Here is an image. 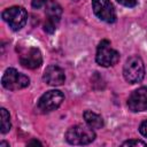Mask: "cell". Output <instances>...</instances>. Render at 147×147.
<instances>
[{
	"label": "cell",
	"mask_w": 147,
	"mask_h": 147,
	"mask_svg": "<svg viewBox=\"0 0 147 147\" xmlns=\"http://www.w3.org/2000/svg\"><path fill=\"white\" fill-rule=\"evenodd\" d=\"M0 111H1V129H0V131L2 134H5L10 130V126H11L10 116H9V113L7 111L6 108H1Z\"/></svg>",
	"instance_id": "4fadbf2b"
},
{
	"label": "cell",
	"mask_w": 147,
	"mask_h": 147,
	"mask_svg": "<svg viewBox=\"0 0 147 147\" xmlns=\"http://www.w3.org/2000/svg\"><path fill=\"white\" fill-rule=\"evenodd\" d=\"M44 80L52 86H59L62 85L65 80V75L62 68H60L56 64H51L46 68L44 72Z\"/></svg>",
	"instance_id": "8fae6325"
},
{
	"label": "cell",
	"mask_w": 147,
	"mask_h": 147,
	"mask_svg": "<svg viewBox=\"0 0 147 147\" xmlns=\"http://www.w3.org/2000/svg\"><path fill=\"white\" fill-rule=\"evenodd\" d=\"M2 18L8 23L11 30L18 31L25 25L28 21V13L21 6H13L2 11Z\"/></svg>",
	"instance_id": "5b68a950"
},
{
	"label": "cell",
	"mask_w": 147,
	"mask_h": 147,
	"mask_svg": "<svg viewBox=\"0 0 147 147\" xmlns=\"http://www.w3.org/2000/svg\"><path fill=\"white\" fill-rule=\"evenodd\" d=\"M95 61L101 67H110L116 64L119 61V53L114 49L109 42V40H101L98 48H96V55Z\"/></svg>",
	"instance_id": "3957f363"
},
{
	"label": "cell",
	"mask_w": 147,
	"mask_h": 147,
	"mask_svg": "<svg viewBox=\"0 0 147 147\" xmlns=\"http://www.w3.org/2000/svg\"><path fill=\"white\" fill-rule=\"evenodd\" d=\"M94 14L103 22L114 23L116 21V11L110 0H92Z\"/></svg>",
	"instance_id": "ba28073f"
},
{
	"label": "cell",
	"mask_w": 147,
	"mask_h": 147,
	"mask_svg": "<svg viewBox=\"0 0 147 147\" xmlns=\"http://www.w3.org/2000/svg\"><path fill=\"white\" fill-rule=\"evenodd\" d=\"M95 139V133L88 125H75L65 132V140L70 145H88Z\"/></svg>",
	"instance_id": "7a4b0ae2"
},
{
	"label": "cell",
	"mask_w": 147,
	"mask_h": 147,
	"mask_svg": "<svg viewBox=\"0 0 147 147\" xmlns=\"http://www.w3.org/2000/svg\"><path fill=\"white\" fill-rule=\"evenodd\" d=\"M83 116H84V119H85L86 124L90 127H92L93 130L101 129L103 126V119H102V117L99 114L93 113L91 110H85L84 114H83Z\"/></svg>",
	"instance_id": "7c38bea8"
},
{
	"label": "cell",
	"mask_w": 147,
	"mask_h": 147,
	"mask_svg": "<svg viewBox=\"0 0 147 147\" xmlns=\"http://www.w3.org/2000/svg\"><path fill=\"white\" fill-rule=\"evenodd\" d=\"M139 132H140L144 137L147 138V121H144V122L140 124V126H139Z\"/></svg>",
	"instance_id": "e0dca14e"
},
{
	"label": "cell",
	"mask_w": 147,
	"mask_h": 147,
	"mask_svg": "<svg viewBox=\"0 0 147 147\" xmlns=\"http://www.w3.org/2000/svg\"><path fill=\"white\" fill-rule=\"evenodd\" d=\"M48 2V0H32V7L34 9H39L42 6H46V3Z\"/></svg>",
	"instance_id": "9a60e30c"
},
{
	"label": "cell",
	"mask_w": 147,
	"mask_h": 147,
	"mask_svg": "<svg viewBox=\"0 0 147 147\" xmlns=\"http://www.w3.org/2000/svg\"><path fill=\"white\" fill-rule=\"evenodd\" d=\"M127 107L131 111H146L147 110V87H140L133 91L127 99Z\"/></svg>",
	"instance_id": "9c48e42d"
},
{
	"label": "cell",
	"mask_w": 147,
	"mask_h": 147,
	"mask_svg": "<svg viewBox=\"0 0 147 147\" xmlns=\"http://www.w3.org/2000/svg\"><path fill=\"white\" fill-rule=\"evenodd\" d=\"M28 145H41V142L38 140H31L30 142H28Z\"/></svg>",
	"instance_id": "ac0fdd59"
},
{
	"label": "cell",
	"mask_w": 147,
	"mask_h": 147,
	"mask_svg": "<svg viewBox=\"0 0 147 147\" xmlns=\"http://www.w3.org/2000/svg\"><path fill=\"white\" fill-rule=\"evenodd\" d=\"M118 3L125 6V7H134L137 6V0H116Z\"/></svg>",
	"instance_id": "2e32d148"
},
{
	"label": "cell",
	"mask_w": 147,
	"mask_h": 147,
	"mask_svg": "<svg viewBox=\"0 0 147 147\" xmlns=\"http://www.w3.org/2000/svg\"><path fill=\"white\" fill-rule=\"evenodd\" d=\"M45 13H46V22H45L44 29L46 32L53 33L56 30L57 24L60 22L62 8L55 0H48V2L46 3Z\"/></svg>",
	"instance_id": "52a82bcc"
},
{
	"label": "cell",
	"mask_w": 147,
	"mask_h": 147,
	"mask_svg": "<svg viewBox=\"0 0 147 147\" xmlns=\"http://www.w3.org/2000/svg\"><path fill=\"white\" fill-rule=\"evenodd\" d=\"M6 146H8V147H9V144H8V142H6V141L0 142V147H6Z\"/></svg>",
	"instance_id": "d6986e66"
},
{
	"label": "cell",
	"mask_w": 147,
	"mask_h": 147,
	"mask_svg": "<svg viewBox=\"0 0 147 147\" xmlns=\"http://www.w3.org/2000/svg\"><path fill=\"white\" fill-rule=\"evenodd\" d=\"M20 63L28 69H37L42 63L41 52L37 47H30L20 55Z\"/></svg>",
	"instance_id": "30bf717a"
},
{
	"label": "cell",
	"mask_w": 147,
	"mask_h": 147,
	"mask_svg": "<svg viewBox=\"0 0 147 147\" xmlns=\"http://www.w3.org/2000/svg\"><path fill=\"white\" fill-rule=\"evenodd\" d=\"M1 84L9 91H17L26 87L30 84V78L14 68H8L1 78Z\"/></svg>",
	"instance_id": "277c9868"
},
{
	"label": "cell",
	"mask_w": 147,
	"mask_h": 147,
	"mask_svg": "<svg viewBox=\"0 0 147 147\" xmlns=\"http://www.w3.org/2000/svg\"><path fill=\"white\" fill-rule=\"evenodd\" d=\"M63 99H64V95L61 91H59V90L47 91L38 100L37 109L42 114L51 113V111L57 109L61 106Z\"/></svg>",
	"instance_id": "8992f818"
},
{
	"label": "cell",
	"mask_w": 147,
	"mask_h": 147,
	"mask_svg": "<svg viewBox=\"0 0 147 147\" xmlns=\"http://www.w3.org/2000/svg\"><path fill=\"white\" fill-rule=\"evenodd\" d=\"M122 146H147L146 142L141 141V140H127L125 142L122 144Z\"/></svg>",
	"instance_id": "5bb4252c"
},
{
	"label": "cell",
	"mask_w": 147,
	"mask_h": 147,
	"mask_svg": "<svg viewBox=\"0 0 147 147\" xmlns=\"http://www.w3.org/2000/svg\"><path fill=\"white\" fill-rule=\"evenodd\" d=\"M123 76L125 80L130 84L140 83L145 77V65L138 55L130 56L123 68Z\"/></svg>",
	"instance_id": "6da1fadb"
}]
</instances>
